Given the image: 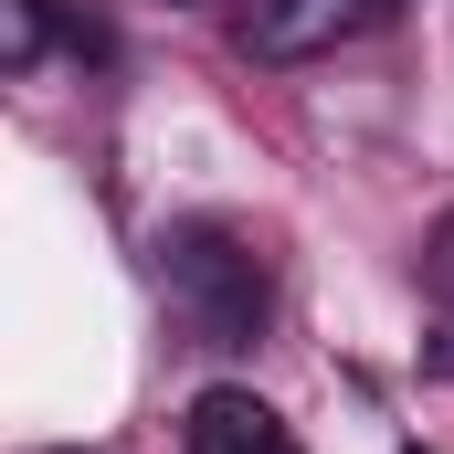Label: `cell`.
<instances>
[{
	"label": "cell",
	"mask_w": 454,
	"mask_h": 454,
	"mask_svg": "<svg viewBox=\"0 0 454 454\" xmlns=\"http://www.w3.org/2000/svg\"><path fill=\"white\" fill-rule=\"evenodd\" d=\"M159 296L191 328V348H254L264 317H275V275H264L254 232H232V223H180L169 232L159 243Z\"/></svg>",
	"instance_id": "1"
},
{
	"label": "cell",
	"mask_w": 454,
	"mask_h": 454,
	"mask_svg": "<svg viewBox=\"0 0 454 454\" xmlns=\"http://www.w3.org/2000/svg\"><path fill=\"white\" fill-rule=\"evenodd\" d=\"M402 0H232V43L254 64H317L359 32H380Z\"/></svg>",
	"instance_id": "2"
},
{
	"label": "cell",
	"mask_w": 454,
	"mask_h": 454,
	"mask_svg": "<svg viewBox=\"0 0 454 454\" xmlns=\"http://www.w3.org/2000/svg\"><path fill=\"white\" fill-rule=\"evenodd\" d=\"M191 454H296V434H286V412L275 402H254V391H232V380H212L201 402H191Z\"/></svg>",
	"instance_id": "3"
},
{
	"label": "cell",
	"mask_w": 454,
	"mask_h": 454,
	"mask_svg": "<svg viewBox=\"0 0 454 454\" xmlns=\"http://www.w3.org/2000/svg\"><path fill=\"white\" fill-rule=\"evenodd\" d=\"M53 43V0H11V74H32Z\"/></svg>",
	"instance_id": "4"
},
{
	"label": "cell",
	"mask_w": 454,
	"mask_h": 454,
	"mask_svg": "<svg viewBox=\"0 0 454 454\" xmlns=\"http://www.w3.org/2000/svg\"><path fill=\"white\" fill-rule=\"evenodd\" d=\"M423 275H434V296L454 307V212L434 223V243H423Z\"/></svg>",
	"instance_id": "5"
},
{
	"label": "cell",
	"mask_w": 454,
	"mask_h": 454,
	"mask_svg": "<svg viewBox=\"0 0 454 454\" xmlns=\"http://www.w3.org/2000/svg\"><path fill=\"white\" fill-rule=\"evenodd\" d=\"M64 454H85V444H64Z\"/></svg>",
	"instance_id": "6"
}]
</instances>
